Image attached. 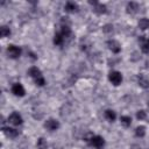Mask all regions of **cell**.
Listing matches in <instances>:
<instances>
[{"instance_id": "1", "label": "cell", "mask_w": 149, "mask_h": 149, "mask_svg": "<svg viewBox=\"0 0 149 149\" xmlns=\"http://www.w3.org/2000/svg\"><path fill=\"white\" fill-rule=\"evenodd\" d=\"M28 74L34 79L35 84L38 85V86H44L45 85V79L41 72V70L36 66H31L29 70H28Z\"/></svg>"}, {"instance_id": "2", "label": "cell", "mask_w": 149, "mask_h": 149, "mask_svg": "<svg viewBox=\"0 0 149 149\" xmlns=\"http://www.w3.org/2000/svg\"><path fill=\"white\" fill-rule=\"evenodd\" d=\"M108 79H109V81H111L114 86H118V85H120L121 81H122V74H121L119 71H112V72H109V74H108Z\"/></svg>"}, {"instance_id": "3", "label": "cell", "mask_w": 149, "mask_h": 149, "mask_svg": "<svg viewBox=\"0 0 149 149\" xmlns=\"http://www.w3.org/2000/svg\"><path fill=\"white\" fill-rule=\"evenodd\" d=\"M88 142H90V144H91L92 147H94V148H97V149L102 148L104 144H105L104 137H101V136H99V135H92V137L90 139Z\"/></svg>"}, {"instance_id": "4", "label": "cell", "mask_w": 149, "mask_h": 149, "mask_svg": "<svg viewBox=\"0 0 149 149\" xmlns=\"http://www.w3.org/2000/svg\"><path fill=\"white\" fill-rule=\"evenodd\" d=\"M7 54L10 58L15 59V58H19L20 55H21V49L17 47V45H14V44H9L8 48H7Z\"/></svg>"}, {"instance_id": "5", "label": "cell", "mask_w": 149, "mask_h": 149, "mask_svg": "<svg viewBox=\"0 0 149 149\" xmlns=\"http://www.w3.org/2000/svg\"><path fill=\"white\" fill-rule=\"evenodd\" d=\"M8 121H9L12 125H14V126H20V125H22L23 119H22V116H21L17 112H13V113L8 116Z\"/></svg>"}, {"instance_id": "6", "label": "cell", "mask_w": 149, "mask_h": 149, "mask_svg": "<svg viewBox=\"0 0 149 149\" xmlns=\"http://www.w3.org/2000/svg\"><path fill=\"white\" fill-rule=\"evenodd\" d=\"M44 127L50 132H55V130H57L59 128V122L57 120H55V119H49V120L45 121Z\"/></svg>"}, {"instance_id": "7", "label": "cell", "mask_w": 149, "mask_h": 149, "mask_svg": "<svg viewBox=\"0 0 149 149\" xmlns=\"http://www.w3.org/2000/svg\"><path fill=\"white\" fill-rule=\"evenodd\" d=\"M12 93H13L14 95H16V97H23L26 92H24L23 86H22L20 83H15V84H13V86H12Z\"/></svg>"}, {"instance_id": "8", "label": "cell", "mask_w": 149, "mask_h": 149, "mask_svg": "<svg viewBox=\"0 0 149 149\" xmlns=\"http://www.w3.org/2000/svg\"><path fill=\"white\" fill-rule=\"evenodd\" d=\"M139 43H140V47H141L142 52L149 54V38L146 37V36H140Z\"/></svg>"}, {"instance_id": "9", "label": "cell", "mask_w": 149, "mask_h": 149, "mask_svg": "<svg viewBox=\"0 0 149 149\" xmlns=\"http://www.w3.org/2000/svg\"><path fill=\"white\" fill-rule=\"evenodd\" d=\"M107 45H108L109 50H111L112 52H114V54H119V52L121 51V45H120V43H119L118 41H115V40H109V41L107 42Z\"/></svg>"}, {"instance_id": "10", "label": "cell", "mask_w": 149, "mask_h": 149, "mask_svg": "<svg viewBox=\"0 0 149 149\" xmlns=\"http://www.w3.org/2000/svg\"><path fill=\"white\" fill-rule=\"evenodd\" d=\"M2 132H3V134L6 136H8L10 139H14V137H16L19 135V132L16 129H14V128H10V127H3Z\"/></svg>"}, {"instance_id": "11", "label": "cell", "mask_w": 149, "mask_h": 149, "mask_svg": "<svg viewBox=\"0 0 149 149\" xmlns=\"http://www.w3.org/2000/svg\"><path fill=\"white\" fill-rule=\"evenodd\" d=\"M137 83L143 88H148L149 87V79L144 74H139L137 76Z\"/></svg>"}, {"instance_id": "12", "label": "cell", "mask_w": 149, "mask_h": 149, "mask_svg": "<svg viewBox=\"0 0 149 149\" xmlns=\"http://www.w3.org/2000/svg\"><path fill=\"white\" fill-rule=\"evenodd\" d=\"M64 8H65V10L69 12V13H74V12L78 10V5H77L76 2H73V1H68V2L65 3Z\"/></svg>"}, {"instance_id": "13", "label": "cell", "mask_w": 149, "mask_h": 149, "mask_svg": "<svg viewBox=\"0 0 149 149\" xmlns=\"http://www.w3.org/2000/svg\"><path fill=\"white\" fill-rule=\"evenodd\" d=\"M94 7H93V10L97 13V14H105L107 12V8L105 5L102 3H99V2H93Z\"/></svg>"}, {"instance_id": "14", "label": "cell", "mask_w": 149, "mask_h": 149, "mask_svg": "<svg viewBox=\"0 0 149 149\" xmlns=\"http://www.w3.org/2000/svg\"><path fill=\"white\" fill-rule=\"evenodd\" d=\"M137 9H139V5L136 2H129L127 5V12L129 14H135L137 13Z\"/></svg>"}, {"instance_id": "15", "label": "cell", "mask_w": 149, "mask_h": 149, "mask_svg": "<svg viewBox=\"0 0 149 149\" xmlns=\"http://www.w3.org/2000/svg\"><path fill=\"white\" fill-rule=\"evenodd\" d=\"M64 41H65V38H64V36L61 33H57L54 36V44L55 45H62L64 43Z\"/></svg>"}, {"instance_id": "16", "label": "cell", "mask_w": 149, "mask_h": 149, "mask_svg": "<svg viewBox=\"0 0 149 149\" xmlns=\"http://www.w3.org/2000/svg\"><path fill=\"white\" fill-rule=\"evenodd\" d=\"M64 38H68L70 35H71V29H70V26H62L61 27V31H59Z\"/></svg>"}, {"instance_id": "17", "label": "cell", "mask_w": 149, "mask_h": 149, "mask_svg": "<svg viewBox=\"0 0 149 149\" xmlns=\"http://www.w3.org/2000/svg\"><path fill=\"white\" fill-rule=\"evenodd\" d=\"M105 118H106L108 121H114L115 118H116V114H115V112L112 111V109H106V111H105Z\"/></svg>"}, {"instance_id": "18", "label": "cell", "mask_w": 149, "mask_h": 149, "mask_svg": "<svg viewBox=\"0 0 149 149\" xmlns=\"http://www.w3.org/2000/svg\"><path fill=\"white\" fill-rule=\"evenodd\" d=\"M120 121H121V125H122L123 127H129L130 123H132V118L128 116V115H122V116L120 118Z\"/></svg>"}, {"instance_id": "19", "label": "cell", "mask_w": 149, "mask_h": 149, "mask_svg": "<svg viewBox=\"0 0 149 149\" xmlns=\"http://www.w3.org/2000/svg\"><path fill=\"white\" fill-rule=\"evenodd\" d=\"M139 28L142 29V30L148 29V28H149V20L146 19V17L140 19V21H139Z\"/></svg>"}, {"instance_id": "20", "label": "cell", "mask_w": 149, "mask_h": 149, "mask_svg": "<svg viewBox=\"0 0 149 149\" xmlns=\"http://www.w3.org/2000/svg\"><path fill=\"white\" fill-rule=\"evenodd\" d=\"M135 135H136L137 137H143V136L146 135V128H144V126H139V127H136V129H135Z\"/></svg>"}, {"instance_id": "21", "label": "cell", "mask_w": 149, "mask_h": 149, "mask_svg": "<svg viewBox=\"0 0 149 149\" xmlns=\"http://www.w3.org/2000/svg\"><path fill=\"white\" fill-rule=\"evenodd\" d=\"M10 35V29L7 27V26H2L0 28V36L1 37H7Z\"/></svg>"}, {"instance_id": "22", "label": "cell", "mask_w": 149, "mask_h": 149, "mask_svg": "<svg viewBox=\"0 0 149 149\" xmlns=\"http://www.w3.org/2000/svg\"><path fill=\"white\" fill-rule=\"evenodd\" d=\"M36 146H37V149H47L48 148V143H47V141L43 137H41V139L37 140Z\"/></svg>"}, {"instance_id": "23", "label": "cell", "mask_w": 149, "mask_h": 149, "mask_svg": "<svg viewBox=\"0 0 149 149\" xmlns=\"http://www.w3.org/2000/svg\"><path fill=\"white\" fill-rule=\"evenodd\" d=\"M146 116H147V114H146V112L144 111H139L137 113H136V118L139 119V120H144L146 119Z\"/></svg>"}]
</instances>
